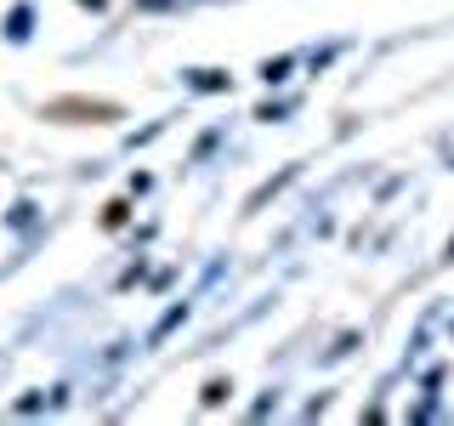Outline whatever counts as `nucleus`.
<instances>
[{"label":"nucleus","mask_w":454,"mask_h":426,"mask_svg":"<svg viewBox=\"0 0 454 426\" xmlns=\"http://www.w3.org/2000/svg\"><path fill=\"white\" fill-rule=\"evenodd\" d=\"M193 85H199V91H222V75H216V68H199V75H193Z\"/></svg>","instance_id":"obj_1"},{"label":"nucleus","mask_w":454,"mask_h":426,"mask_svg":"<svg viewBox=\"0 0 454 426\" xmlns=\"http://www.w3.org/2000/svg\"><path fill=\"white\" fill-rule=\"evenodd\" d=\"M449 256H454V245H449Z\"/></svg>","instance_id":"obj_2"}]
</instances>
